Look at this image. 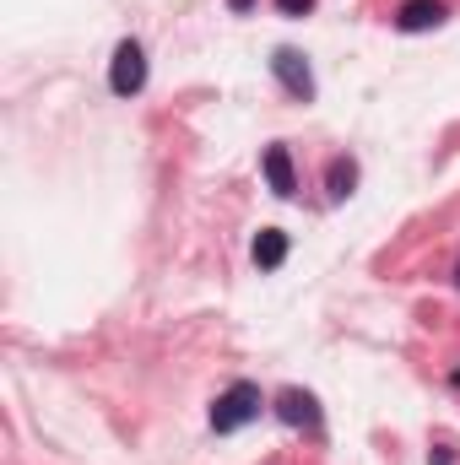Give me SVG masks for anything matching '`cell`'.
I'll list each match as a JSON object with an SVG mask.
<instances>
[{"mask_svg": "<svg viewBox=\"0 0 460 465\" xmlns=\"http://www.w3.org/2000/svg\"><path fill=\"white\" fill-rule=\"evenodd\" d=\"M260 411H265V395H260V384L255 379H233L228 390L212 401V433H238V428H249V422H260Z\"/></svg>", "mask_w": 460, "mask_h": 465, "instance_id": "1", "label": "cell"}, {"mask_svg": "<svg viewBox=\"0 0 460 465\" xmlns=\"http://www.w3.org/2000/svg\"><path fill=\"white\" fill-rule=\"evenodd\" d=\"M276 417H282L287 428H304V433H320V422H325V417H320V401H315L309 390H298V384L276 395Z\"/></svg>", "mask_w": 460, "mask_h": 465, "instance_id": "5", "label": "cell"}, {"mask_svg": "<svg viewBox=\"0 0 460 465\" xmlns=\"http://www.w3.org/2000/svg\"><path fill=\"white\" fill-rule=\"evenodd\" d=\"M255 5H260V0H228V11H238V16H249Z\"/></svg>", "mask_w": 460, "mask_h": 465, "instance_id": "10", "label": "cell"}, {"mask_svg": "<svg viewBox=\"0 0 460 465\" xmlns=\"http://www.w3.org/2000/svg\"><path fill=\"white\" fill-rule=\"evenodd\" d=\"M276 11H282L287 22H304V16L315 11V0H276Z\"/></svg>", "mask_w": 460, "mask_h": 465, "instance_id": "9", "label": "cell"}, {"mask_svg": "<svg viewBox=\"0 0 460 465\" xmlns=\"http://www.w3.org/2000/svg\"><path fill=\"white\" fill-rule=\"evenodd\" d=\"M455 287H460V265H455Z\"/></svg>", "mask_w": 460, "mask_h": 465, "instance_id": "12", "label": "cell"}, {"mask_svg": "<svg viewBox=\"0 0 460 465\" xmlns=\"http://www.w3.org/2000/svg\"><path fill=\"white\" fill-rule=\"evenodd\" d=\"M141 87H146V49L135 38H119L115 60H109V93L115 98H135Z\"/></svg>", "mask_w": 460, "mask_h": 465, "instance_id": "2", "label": "cell"}, {"mask_svg": "<svg viewBox=\"0 0 460 465\" xmlns=\"http://www.w3.org/2000/svg\"><path fill=\"white\" fill-rule=\"evenodd\" d=\"M271 76L282 82V93H287V98H298V104H309V98H315L309 54H298V49H276V54H271Z\"/></svg>", "mask_w": 460, "mask_h": 465, "instance_id": "3", "label": "cell"}, {"mask_svg": "<svg viewBox=\"0 0 460 465\" xmlns=\"http://www.w3.org/2000/svg\"><path fill=\"white\" fill-rule=\"evenodd\" d=\"M450 22V0H401L395 5V33H434Z\"/></svg>", "mask_w": 460, "mask_h": 465, "instance_id": "4", "label": "cell"}, {"mask_svg": "<svg viewBox=\"0 0 460 465\" xmlns=\"http://www.w3.org/2000/svg\"><path fill=\"white\" fill-rule=\"evenodd\" d=\"M260 168H265V184H271L282 201L298 195V168H293V152H287L282 141H271V146L260 152Z\"/></svg>", "mask_w": 460, "mask_h": 465, "instance_id": "6", "label": "cell"}, {"mask_svg": "<svg viewBox=\"0 0 460 465\" xmlns=\"http://www.w3.org/2000/svg\"><path fill=\"white\" fill-rule=\"evenodd\" d=\"M325 190H331V201H346V195L357 190V163H352V157H331V168H325Z\"/></svg>", "mask_w": 460, "mask_h": 465, "instance_id": "8", "label": "cell"}, {"mask_svg": "<svg viewBox=\"0 0 460 465\" xmlns=\"http://www.w3.org/2000/svg\"><path fill=\"white\" fill-rule=\"evenodd\" d=\"M428 460H434V465H455V455H450V450H434Z\"/></svg>", "mask_w": 460, "mask_h": 465, "instance_id": "11", "label": "cell"}, {"mask_svg": "<svg viewBox=\"0 0 460 465\" xmlns=\"http://www.w3.org/2000/svg\"><path fill=\"white\" fill-rule=\"evenodd\" d=\"M287 254H293V238H287L282 228H260L255 232V243H249V260H255L260 271H282Z\"/></svg>", "mask_w": 460, "mask_h": 465, "instance_id": "7", "label": "cell"}]
</instances>
